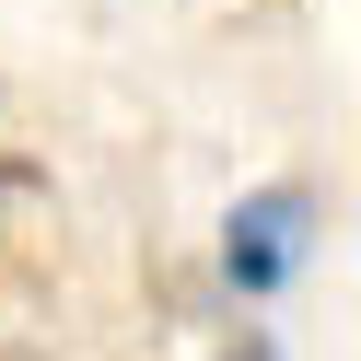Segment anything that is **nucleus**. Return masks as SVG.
Instances as JSON below:
<instances>
[{
  "label": "nucleus",
  "instance_id": "obj_2",
  "mask_svg": "<svg viewBox=\"0 0 361 361\" xmlns=\"http://www.w3.org/2000/svg\"><path fill=\"white\" fill-rule=\"evenodd\" d=\"M24 187H35V164H0V198H24Z\"/></svg>",
  "mask_w": 361,
  "mask_h": 361
},
{
  "label": "nucleus",
  "instance_id": "obj_1",
  "mask_svg": "<svg viewBox=\"0 0 361 361\" xmlns=\"http://www.w3.org/2000/svg\"><path fill=\"white\" fill-rule=\"evenodd\" d=\"M314 245H326L314 187H245L233 210H221V291H233V303H280L314 268Z\"/></svg>",
  "mask_w": 361,
  "mask_h": 361
}]
</instances>
